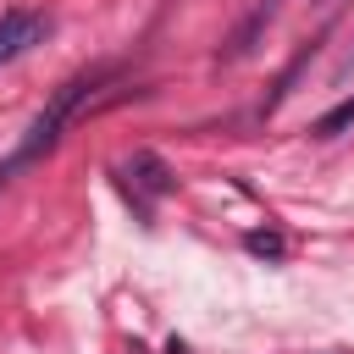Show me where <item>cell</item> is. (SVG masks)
Returning a JSON list of instances; mask_svg holds the SVG:
<instances>
[{"label":"cell","instance_id":"1","mask_svg":"<svg viewBox=\"0 0 354 354\" xmlns=\"http://www.w3.org/2000/svg\"><path fill=\"white\" fill-rule=\"evenodd\" d=\"M105 83H111V66H94V72H77V77H66V83H61V88L50 94V105H44V111H39L33 122H28V133L17 138V149H11L6 160H0V188H6V183H11L17 171H28L33 160H44V155H50V149L61 144L66 122H72V116H77V111L88 105V94H94V88H105Z\"/></svg>","mask_w":354,"mask_h":354},{"label":"cell","instance_id":"2","mask_svg":"<svg viewBox=\"0 0 354 354\" xmlns=\"http://www.w3.org/2000/svg\"><path fill=\"white\" fill-rule=\"evenodd\" d=\"M44 33H50V17L44 11H6L0 17V66L17 61V55H28Z\"/></svg>","mask_w":354,"mask_h":354},{"label":"cell","instance_id":"3","mask_svg":"<svg viewBox=\"0 0 354 354\" xmlns=\"http://www.w3.org/2000/svg\"><path fill=\"white\" fill-rule=\"evenodd\" d=\"M277 11H282V0H254V11L232 28V39H227V50H221V61L232 66V61H243V55H254V44H260V33L277 22Z\"/></svg>","mask_w":354,"mask_h":354},{"label":"cell","instance_id":"4","mask_svg":"<svg viewBox=\"0 0 354 354\" xmlns=\"http://www.w3.org/2000/svg\"><path fill=\"white\" fill-rule=\"evenodd\" d=\"M116 177H122V188H133V183H138L149 199H155V194H171V183H177V177H171V166H166L160 155H149V149H138L127 166H116Z\"/></svg>","mask_w":354,"mask_h":354},{"label":"cell","instance_id":"5","mask_svg":"<svg viewBox=\"0 0 354 354\" xmlns=\"http://www.w3.org/2000/svg\"><path fill=\"white\" fill-rule=\"evenodd\" d=\"M348 127H354V94H348V100H337L326 116H315V122H310V133H315V138H337V133H348Z\"/></svg>","mask_w":354,"mask_h":354},{"label":"cell","instance_id":"6","mask_svg":"<svg viewBox=\"0 0 354 354\" xmlns=\"http://www.w3.org/2000/svg\"><path fill=\"white\" fill-rule=\"evenodd\" d=\"M243 249H249V254H260V260H282V254H288L282 232H249V238H243Z\"/></svg>","mask_w":354,"mask_h":354},{"label":"cell","instance_id":"7","mask_svg":"<svg viewBox=\"0 0 354 354\" xmlns=\"http://www.w3.org/2000/svg\"><path fill=\"white\" fill-rule=\"evenodd\" d=\"M348 66H354V55H348V61H343V72H348Z\"/></svg>","mask_w":354,"mask_h":354}]
</instances>
